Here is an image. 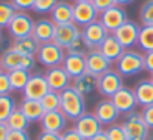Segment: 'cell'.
I'll return each mask as SVG.
<instances>
[{"label": "cell", "mask_w": 153, "mask_h": 140, "mask_svg": "<svg viewBox=\"0 0 153 140\" xmlns=\"http://www.w3.org/2000/svg\"><path fill=\"white\" fill-rule=\"evenodd\" d=\"M85 63H86V72L95 76H101L102 73L111 69V63L102 55L100 49H91L85 55Z\"/></svg>", "instance_id": "e0dca14e"}, {"label": "cell", "mask_w": 153, "mask_h": 140, "mask_svg": "<svg viewBox=\"0 0 153 140\" xmlns=\"http://www.w3.org/2000/svg\"><path fill=\"white\" fill-rule=\"evenodd\" d=\"M140 25L131 19H128L123 25H120L114 33H111L125 49H131L138 43V34H140Z\"/></svg>", "instance_id": "8fae6325"}, {"label": "cell", "mask_w": 153, "mask_h": 140, "mask_svg": "<svg viewBox=\"0 0 153 140\" xmlns=\"http://www.w3.org/2000/svg\"><path fill=\"white\" fill-rule=\"evenodd\" d=\"M16 13V7L10 1H0V28H7L9 22L12 21L13 15Z\"/></svg>", "instance_id": "1f68e13d"}, {"label": "cell", "mask_w": 153, "mask_h": 140, "mask_svg": "<svg viewBox=\"0 0 153 140\" xmlns=\"http://www.w3.org/2000/svg\"><path fill=\"white\" fill-rule=\"evenodd\" d=\"M79 34H80V28L74 22L61 24V25L55 27V34H53V40L52 42H55L56 45H59L61 48L65 49Z\"/></svg>", "instance_id": "d6986e66"}, {"label": "cell", "mask_w": 153, "mask_h": 140, "mask_svg": "<svg viewBox=\"0 0 153 140\" xmlns=\"http://www.w3.org/2000/svg\"><path fill=\"white\" fill-rule=\"evenodd\" d=\"M58 1L59 0H36L34 6H33V10L36 13H48V12L51 13V10Z\"/></svg>", "instance_id": "8d00e7d4"}, {"label": "cell", "mask_w": 153, "mask_h": 140, "mask_svg": "<svg viewBox=\"0 0 153 140\" xmlns=\"http://www.w3.org/2000/svg\"><path fill=\"white\" fill-rule=\"evenodd\" d=\"M134 94L137 98L138 106L146 107L153 104V81L152 79H141L134 87Z\"/></svg>", "instance_id": "d4e9b609"}, {"label": "cell", "mask_w": 153, "mask_h": 140, "mask_svg": "<svg viewBox=\"0 0 153 140\" xmlns=\"http://www.w3.org/2000/svg\"><path fill=\"white\" fill-rule=\"evenodd\" d=\"M40 104H42V107H43L45 112L59 110V107H61V95H59V93H56V91L49 90L48 93L40 98Z\"/></svg>", "instance_id": "4dcf8cb0"}, {"label": "cell", "mask_w": 153, "mask_h": 140, "mask_svg": "<svg viewBox=\"0 0 153 140\" xmlns=\"http://www.w3.org/2000/svg\"><path fill=\"white\" fill-rule=\"evenodd\" d=\"M147 140H153V130H150V133L147 136Z\"/></svg>", "instance_id": "681fc988"}, {"label": "cell", "mask_w": 153, "mask_h": 140, "mask_svg": "<svg viewBox=\"0 0 153 140\" xmlns=\"http://www.w3.org/2000/svg\"><path fill=\"white\" fill-rule=\"evenodd\" d=\"M61 139L62 140H85L73 127H71V128H65V130L61 133Z\"/></svg>", "instance_id": "60d3db41"}, {"label": "cell", "mask_w": 153, "mask_h": 140, "mask_svg": "<svg viewBox=\"0 0 153 140\" xmlns=\"http://www.w3.org/2000/svg\"><path fill=\"white\" fill-rule=\"evenodd\" d=\"M105 133H107L108 140H126V134H125V130H123L122 124L108 125L105 128Z\"/></svg>", "instance_id": "d590c367"}, {"label": "cell", "mask_w": 153, "mask_h": 140, "mask_svg": "<svg viewBox=\"0 0 153 140\" xmlns=\"http://www.w3.org/2000/svg\"><path fill=\"white\" fill-rule=\"evenodd\" d=\"M9 75V81H10V85H12V90L13 91H24L31 73L28 70H24V69H16V70H10L7 72Z\"/></svg>", "instance_id": "83f0119b"}, {"label": "cell", "mask_w": 153, "mask_h": 140, "mask_svg": "<svg viewBox=\"0 0 153 140\" xmlns=\"http://www.w3.org/2000/svg\"><path fill=\"white\" fill-rule=\"evenodd\" d=\"M98 21L104 25V28L108 33H114L120 25H123L128 21V13H126V10L122 6L114 4V6L100 12Z\"/></svg>", "instance_id": "52a82bcc"}, {"label": "cell", "mask_w": 153, "mask_h": 140, "mask_svg": "<svg viewBox=\"0 0 153 140\" xmlns=\"http://www.w3.org/2000/svg\"><path fill=\"white\" fill-rule=\"evenodd\" d=\"M111 101L114 103L116 109L122 115H128V113L134 112L135 107L138 106L137 98H135V94H134V90H131L128 87H122L117 93L111 97Z\"/></svg>", "instance_id": "2e32d148"}, {"label": "cell", "mask_w": 153, "mask_h": 140, "mask_svg": "<svg viewBox=\"0 0 153 140\" xmlns=\"http://www.w3.org/2000/svg\"><path fill=\"white\" fill-rule=\"evenodd\" d=\"M34 1L36 0H10V3L16 7V10H28V9H33L34 6Z\"/></svg>", "instance_id": "ab89813d"}, {"label": "cell", "mask_w": 153, "mask_h": 140, "mask_svg": "<svg viewBox=\"0 0 153 140\" xmlns=\"http://www.w3.org/2000/svg\"><path fill=\"white\" fill-rule=\"evenodd\" d=\"M37 140H62L61 133H51V131H40Z\"/></svg>", "instance_id": "f6af8a7d"}, {"label": "cell", "mask_w": 153, "mask_h": 140, "mask_svg": "<svg viewBox=\"0 0 153 140\" xmlns=\"http://www.w3.org/2000/svg\"><path fill=\"white\" fill-rule=\"evenodd\" d=\"M140 113H141V118H143L144 124L149 127V130H153V104L143 107Z\"/></svg>", "instance_id": "f35d334b"}, {"label": "cell", "mask_w": 153, "mask_h": 140, "mask_svg": "<svg viewBox=\"0 0 153 140\" xmlns=\"http://www.w3.org/2000/svg\"><path fill=\"white\" fill-rule=\"evenodd\" d=\"M15 51L24 54V55H28V57H36L37 55V51L40 48V43L33 37V36H27V37H21V39H13L12 45Z\"/></svg>", "instance_id": "4316f807"}, {"label": "cell", "mask_w": 153, "mask_h": 140, "mask_svg": "<svg viewBox=\"0 0 153 140\" xmlns=\"http://www.w3.org/2000/svg\"><path fill=\"white\" fill-rule=\"evenodd\" d=\"M15 109H16V101L12 95H0V121L1 122H6Z\"/></svg>", "instance_id": "d6a6232c"}, {"label": "cell", "mask_w": 153, "mask_h": 140, "mask_svg": "<svg viewBox=\"0 0 153 140\" xmlns=\"http://www.w3.org/2000/svg\"><path fill=\"white\" fill-rule=\"evenodd\" d=\"M73 128L85 140H91L100 131H102V125L101 122L97 119V116L94 113H88V112H85L80 118H77L74 121Z\"/></svg>", "instance_id": "30bf717a"}, {"label": "cell", "mask_w": 153, "mask_h": 140, "mask_svg": "<svg viewBox=\"0 0 153 140\" xmlns=\"http://www.w3.org/2000/svg\"><path fill=\"white\" fill-rule=\"evenodd\" d=\"M9 131H10V130H9L7 124L0 121V140H6L7 134H9Z\"/></svg>", "instance_id": "bcb514c9"}, {"label": "cell", "mask_w": 153, "mask_h": 140, "mask_svg": "<svg viewBox=\"0 0 153 140\" xmlns=\"http://www.w3.org/2000/svg\"><path fill=\"white\" fill-rule=\"evenodd\" d=\"M43 75H45V79H46V82H48V85H49V90L56 91V93L64 91L65 88H68V87L73 84L71 78L67 75V72H65L61 66L48 69Z\"/></svg>", "instance_id": "9a60e30c"}, {"label": "cell", "mask_w": 153, "mask_h": 140, "mask_svg": "<svg viewBox=\"0 0 153 140\" xmlns=\"http://www.w3.org/2000/svg\"><path fill=\"white\" fill-rule=\"evenodd\" d=\"M6 124H7L9 130H15V131H27V128H28V125H30V121H28V119L25 118V115L16 107V109L10 113V116L7 118Z\"/></svg>", "instance_id": "f1b7e54d"}, {"label": "cell", "mask_w": 153, "mask_h": 140, "mask_svg": "<svg viewBox=\"0 0 153 140\" xmlns=\"http://www.w3.org/2000/svg\"><path fill=\"white\" fill-rule=\"evenodd\" d=\"M33 27H34L33 18L27 12L16 10V13L13 15L12 21L7 25V33H9V36L12 39H21V37L31 36Z\"/></svg>", "instance_id": "8992f818"}, {"label": "cell", "mask_w": 153, "mask_h": 140, "mask_svg": "<svg viewBox=\"0 0 153 140\" xmlns=\"http://www.w3.org/2000/svg\"><path fill=\"white\" fill-rule=\"evenodd\" d=\"M61 67L67 72V75L71 78V81H74L76 78H79L80 75H83L86 72L85 57L73 55V54H65V58H64Z\"/></svg>", "instance_id": "44dd1931"}, {"label": "cell", "mask_w": 153, "mask_h": 140, "mask_svg": "<svg viewBox=\"0 0 153 140\" xmlns=\"http://www.w3.org/2000/svg\"><path fill=\"white\" fill-rule=\"evenodd\" d=\"M59 95H61L59 110L65 115V118L68 121L74 122L77 118H80L85 113V97L79 91H76L73 88V85H70L68 88L61 91Z\"/></svg>", "instance_id": "6da1fadb"}, {"label": "cell", "mask_w": 153, "mask_h": 140, "mask_svg": "<svg viewBox=\"0 0 153 140\" xmlns=\"http://www.w3.org/2000/svg\"><path fill=\"white\" fill-rule=\"evenodd\" d=\"M18 109L25 115V118L30 121V122H36V121H40L45 110L40 104V100H28V98H22L21 104L18 106Z\"/></svg>", "instance_id": "484cf974"}, {"label": "cell", "mask_w": 153, "mask_h": 140, "mask_svg": "<svg viewBox=\"0 0 153 140\" xmlns=\"http://www.w3.org/2000/svg\"><path fill=\"white\" fill-rule=\"evenodd\" d=\"M100 12L92 4V1H74L73 3V22L79 27H86L88 24L97 21Z\"/></svg>", "instance_id": "9c48e42d"}, {"label": "cell", "mask_w": 153, "mask_h": 140, "mask_svg": "<svg viewBox=\"0 0 153 140\" xmlns=\"http://www.w3.org/2000/svg\"><path fill=\"white\" fill-rule=\"evenodd\" d=\"M91 49L88 46V43H86V40L83 39V36H82V33L68 45V46L65 48V52L67 54H73V55H80V57H85L88 52H89Z\"/></svg>", "instance_id": "836d02e7"}, {"label": "cell", "mask_w": 153, "mask_h": 140, "mask_svg": "<svg viewBox=\"0 0 153 140\" xmlns=\"http://www.w3.org/2000/svg\"><path fill=\"white\" fill-rule=\"evenodd\" d=\"M91 1L97 7L98 12H102V10H105V9H108V7H111V6L116 4L114 0H91Z\"/></svg>", "instance_id": "b9f144b4"}, {"label": "cell", "mask_w": 153, "mask_h": 140, "mask_svg": "<svg viewBox=\"0 0 153 140\" xmlns=\"http://www.w3.org/2000/svg\"><path fill=\"white\" fill-rule=\"evenodd\" d=\"M150 79H152V81H153V75H152V78H150Z\"/></svg>", "instance_id": "db71d44e"}, {"label": "cell", "mask_w": 153, "mask_h": 140, "mask_svg": "<svg viewBox=\"0 0 153 140\" xmlns=\"http://www.w3.org/2000/svg\"><path fill=\"white\" fill-rule=\"evenodd\" d=\"M140 21L143 25H153V0H146L141 4Z\"/></svg>", "instance_id": "e575fe53"}, {"label": "cell", "mask_w": 153, "mask_h": 140, "mask_svg": "<svg viewBox=\"0 0 153 140\" xmlns=\"http://www.w3.org/2000/svg\"><path fill=\"white\" fill-rule=\"evenodd\" d=\"M94 115L101 122V125H105V127L116 124V121L120 116V113L116 109L111 98H102L101 101H98L95 109H94Z\"/></svg>", "instance_id": "5bb4252c"}, {"label": "cell", "mask_w": 153, "mask_h": 140, "mask_svg": "<svg viewBox=\"0 0 153 140\" xmlns=\"http://www.w3.org/2000/svg\"><path fill=\"white\" fill-rule=\"evenodd\" d=\"M49 91V85L45 79V75L43 73H31L22 95L24 98H28V100H40L45 94Z\"/></svg>", "instance_id": "7c38bea8"}, {"label": "cell", "mask_w": 153, "mask_h": 140, "mask_svg": "<svg viewBox=\"0 0 153 140\" xmlns=\"http://www.w3.org/2000/svg\"><path fill=\"white\" fill-rule=\"evenodd\" d=\"M55 24L51 21V18H42L39 21H34V27H33V33L31 36L42 45V43H48L53 40V34H55Z\"/></svg>", "instance_id": "ffe728a7"}, {"label": "cell", "mask_w": 153, "mask_h": 140, "mask_svg": "<svg viewBox=\"0 0 153 140\" xmlns=\"http://www.w3.org/2000/svg\"><path fill=\"white\" fill-rule=\"evenodd\" d=\"M137 45L144 52L153 51V25H141Z\"/></svg>", "instance_id": "f546056e"}, {"label": "cell", "mask_w": 153, "mask_h": 140, "mask_svg": "<svg viewBox=\"0 0 153 140\" xmlns=\"http://www.w3.org/2000/svg\"><path fill=\"white\" fill-rule=\"evenodd\" d=\"M6 140H31L30 139V134L27 131H15V130H10Z\"/></svg>", "instance_id": "7bdbcfd3"}, {"label": "cell", "mask_w": 153, "mask_h": 140, "mask_svg": "<svg viewBox=\"0 0 153 140\" xmlns=\"http://www.w3.org/2000/svg\"><path fill=\"white\" fill-rule=\"evenodd\" d=\"M98 49L101 51V54L110 63H116V61L119 60V57H120V55L123 54V51H125V48L119 43V40H117L111 33L104 39V42L100 45Z\"/></svg>", "instance_id": "cb8c5ba5"}, {"label": "cell", "mask_w": 153, "mask_h": 140, "mask_svg": "<svg viewBox=\"0 0 153 140\" xmlns=\"http://www.w3.org/2000/svg\"><path fill=\"white\" fill-rule=\"evenodd\" d=\"M3 42V31H1V28H0V43Z\"/></svg>", "instance_id": "f907efd6"}, {"label": "cell", "mask_w": 153, "mask_h": 140, "mask_svg": "<svg viewBox=\"0 0 153 140\" xmlns=\"http://www.w3.org/2000/svg\"><path fill=\"white\" fill-rule=\"evenodd\" d=\"M67 118L61 110H52L45 112L40 122L42 131H51V133H62L67 127Z\"/></svg>", "instance_id": "ac0fdd59"}, {"label": "cell", "mask_w": 153, "mask_h": 140, "mask_svg": "<svg viewBox=\"0 0 153 140\" xmlns=\"http://www.w3.org/2000/svg\"><path fill=\"white\" fill-rule=\"evenodd\" d=\"M71 85H73V88L76 91H79L83 97L85 95H91L95 91H98V76H95V75H92L89 72H85L83 75L76 78Z\"/></svg>", "instance_id": "603a6c76"}, {"label": "cell", "mask_w": 153, "mask_h": 140, "mask_svg": "<svg viewBox=\"0 0 153 140\" xmlns=\"http://www.w3.org/2000/svg\"><path fill=\"white\" fill-rule=\"evenodd\" d=\"M51 21L55 25L73 22V4L67 0H59L51 10Z\"/></svg>", "instance_id": "7402d4cb"}, {"label": "cell", "mask_w": 153, "mask_h": 140, "mask_svg": "<svg viewBox=\"0 0 153 140\" xmlns=\"http://www.w3.org/2000/svg\"><path fill=\"white\" fill-rule=\"evenodd\" d=\"M122 127L125 130L126 140H147V136L150 133L149 127L144 124L140 112H131L125 115Z\"/></svg>", "instance_id": "277c9868"}, {"label": "cell", "mask_w": 153, "mask_h": 140, "mask_svg": "<svg viewBox=\"0 0 153 140\" xmlns=\"http://www.w3.org/2000/svg\"><path fill=\"white\" fill-rule=\"evenodd\" d=\"M0 72H3V66H1V58H0Z\"/></svg>", "instance_id": "816d5d0a"}, {"label": "cell", "mask_w": 153, "mask_h": 140, "mask_svg": "<svg viewBox=\"0 0 153 140\" xmlns=\"http://www.w3.org/2000/svg\"><path fill=\"white\" fill-rule=\"evenodd\" d=\"M80 33H82L83 39L86 40L89 49H98L100 45L104 42V39L110 34L98 19L91 22V24H88L86 27H83L80 30Z\"/></svg>", "instance_id": "4fadbf2b"}, {"label": "cell", "mask_w": 153, "mask_h": 140, "mask_svg": "<svg viewBox=\"0 0 153 140\" xmlns=\"http://www.w3.org/2000/svg\"><path fill=\"white\" fill-rule=\"evenodd\" d=\"M144 70L153 75V51L144 52Z\"/></svg>", "instance_id": "ee69618b"}, {"label": "cell", "mask_w": 153, "mask_h": 140, "mask_svg": "<svg viewBox=\"0 0 153 140\" xmlns=\"http://www.w3.org/2000/svg\"><path fill=\"white\" fill-rule=\"evenodd\" d=\"M114 1H116L117 6H122V7H123V6H126V4H131L134 0H114Z\"/></svg>", "instance_id": "c3c4849f"}, {"label": "cell", "mask_w": 153, "mask_h": 140, "mask_svg": "<svg viewBox=\"0 0 153 140\" xmlns=\"http://www.w3.org/2000/svg\"><path fill=\"white\" fill-rule=\"evenodd\" d=\"M65 49L61 48L59 45H56L55 42H48V43H42L39 51H37V55H36V60L46 69H51V67H58L62 64L64 58H65Z\"/></svg>", "instance_id": "5b68a950"}, {"label": "cell", "mask_w": 153, "mask_h": 140, "mask_svg": "<svg viewBox=\"0 0 153 140\" xmlns=\"http://www.w3.org/2000/svg\"><path fill=\"white\" fill-rule=\"evenodd\" d=\"M74 1H91V0H74Z\"/></svg>", "instance_id": "f5cc1de1"}, {"label": "cell", "mask_w": 153, "mask_h": 140, "mask_svg": "<svg viewBox=\"0 0 153 140\" xmlns=\"http://www.w3.org/2000/svg\"><path fill=\"white\" fill-rule=\"evenodd\" d=\"M91 140H108V137H107V133H105V130H102V131H100L97 136H94Z\"/></svg>", "instance_id": "7dc6e473"}, {"label": "cell", "mask_w": 153, "mask_h": 140, "mask_svg": "<svg viewBox=\"0 0 153 140\" xmlns=\"http://www.w3.org/2000/svg\"><path fill=\"white\" fill-rule=\"evenodd\" d=\"M114 64L122 78L135 76L144 70V54L134 49H125Z\"/></svg>", "instance_id": "7a4b0ae2"}, {"label": "cell", "mask_w": 153, "mask_h": 140, "mask_svg": "<svg viewBox=\"0 0 153 140\" xmlns=\"http://www.w3.org/2000/svg\"><path fill=\"white\" fill-rule=\"evenodd\" d=\"M123 87V78L116 69H110L98 76V93L104 98H111Z\"/></svg>", "instance_id": "ba28073f"}, {"label": "cell", "mask_w": 153, "mask_h": 140, "mask_svg": "<svg viewBox=\"0 0 153 140\" xmlns=\"http://www.w3.org/2000/svg\"><path fill=\"white\" fill-rule=\"evenodd\" d=\"M12 91L13 90H12L7 72H4V70L0 72V95H10Z\"/></svg>", "instance_id": "74e56055"}, {"label": "cell", "mask_w": 153, "mask_h": 140, "mask_svg": "<svg viewBox=\"0 0 153 140\" xmlns=\"http://www.w3.org/2000/svg\"><path fill=\"white\" fill-rule=\"evenodd\" d=\"M1 66L4 72H10V70H16V69H24V70H33L36 66V57H28L24 55L18 51H15L12 46L4 49V52L1 54Z\"/></svg>", "instance_id": "3957f363"}]
</instances>
